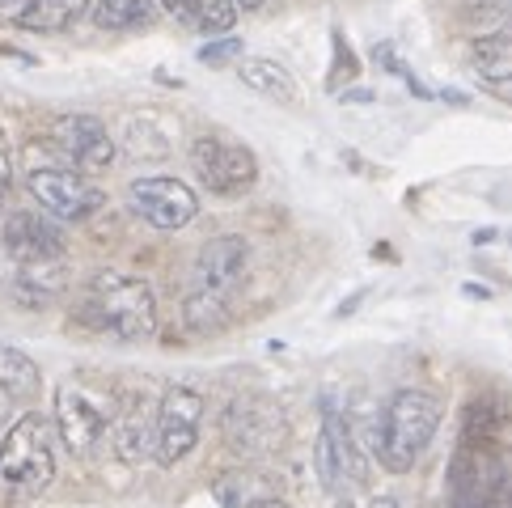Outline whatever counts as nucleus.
Here are the masks:
<instances>
[{"label":"nucleus","mask_w":512,"mask_h":508,"mask_svg":"<svg viewBox=\"0 0 512 508\" xmlns=\"http://www.w3.org/2000/svg\"><path fill=\"white\" fill-rule=\"evenodd\" d=\"M199 5H204V0H161V9H166L174 22H182V26H195Z\"/></svg>","instance_id":"obj_23"},{"label":"nucleus","mask_w":512,"mask_h":508,"mask_svg":"<svg viewBox=\"0 0 512 508\" xmlns=\"http://www.w3.org/2000/svg\"><path fill=\"white\" fill-rule=\"evenodd\" d=\"M157 0H98L94 5V26L102 30H132L153 22Z\"/></svg>","instance_id":"obj_19"},{"label":"nucleus","mask_w":512,"mask_h":508,"mask_svg":"<svg viewBox=\"0 0 512 508\" xmlns=\"http://www.w3.org/2000/svg\"><path fill=\"white\" fill-rule=\"evenodd\" d=\"M479 5L487 9V17H491V13H504V17H512V0H479Z\"/></svg>","instance_id":"obj_25"},{"label":"nucleus","mask_w":512,"mask_h":508,"mask_svg":"<svg viewBox=\"0 0 512 508\" xmlns=\"http://www.w3.org/2000/svg\"><path fill=\"white\" fill-rule=\"evenodd\" d=\"M233 5H237V9H259L263 0H233Z\"/></svg>","instance_id":"obj_29"},{"label":"nucleus","mask_w":512,"mask_h":508,"mask_svg":"<svg viewBox=\"0 0 512 508\" xmlns=\"http://www.w3.org/2000/svg\"><path fill=\"white\" fill-rule=\"evenodd\" d=\"M77 318L89 326V331L115 335V339H149L157 326V301L153 288L136 280V276H119V271H102L89 284V293L81 297Z\"/></svg>","instance_id":"obj_1"},{"label":"nucleus","mask_w":512,"mask_h":508,"mask_svg":"<svg viewBox=\"0 0 512 508\" xmlns=\"http://www.w3.org/2000/svg\"><path fill=\"white\" fill-rule=\"evenodd\" d=\"M85 9H89V0H26V9L17 13V22L26 30L51 34V30H68Z\"/></svg>","instance_id":"obj_17"},{"label":"nucleus","mask_w":512,"mask_h":508,"mask_svg":"<svg viewBox=\"0 0 512 508\" xmlns=\"http://www.w3.org/2000/svg\"><path fill=\"white\" fill-rule=\"evenodd\" d=\"M9 178H13V153H9V140H5V132H0V204H5Z\"/></svg>","instance_id":"obj_24"},{"label":"nucleus","mask_w":512,"mask_h":508,"mask_svg":"<svg viewBox=\"0 0 512 508\" xmlns=\"http://www.w3.org/2000/svg\"><path fill=\"white\" fill-rule=\"evenodd\" d=\"M111 420L115 411L98 394H89L81 386H64L56 394V432L77 458H89L102 445V437L111 432Z\"/></svg>","instance_id":"obj_9"},{"label":"nucleus","mask_w":512,"mask_h":508,"mask_svg":"<svg viewBox=\"0 0 512 508\" xmlns=\"http://www.w3.org/2000/svg\"><path fill=\"white\" fill-rule=\"evenodd\" d=\"M242 508H288L284 500H250V504H242Z\"/></svg>","instance_id":"obj_26"},{"label":"nucleus","mask_w":512,"mask_h":508,"mask_svg":"<svg viewBox=\"0 0 512 508\" xmlns=\"http://www.w3.org/2000/svg\"><path fill=\"white\" fill-rule=\"evenodd\" d=\"M26 183L39 208L56 221H85L102 208V191L72 166H34Z\"/></svg>","instance_id":"obj_6"},{"label":"nucleus","mask_w":512,"mask_h":508,"mask_svg":"<svg viewBox=\"0 0 512 508\" xmlns=\"http://www.w3.org/2000/svg\"><path fill=\"white\" fill-rule=\"evenodd\" d=\"M335 508H352V504H335Z\"/></svg>","instance_id":"obj_30"},{"label":"nucleus","mask_w":512,"mask_h":508,"mask_svg":"<svg viewBox=\"0 0 512 508\" xmlns=\"http://www.w3.org/2000/svg\"><path fill=\"white\" fill-rule=\"evenodd\" d=\"M441 398L428 390H398L386 411H381V428H377V458L390 475H407V470L419 462L441 428Z\"/></svg>","instance_id":"obj_3"},{"label":"nucleus","mask_w":512,"mask_h":508,"mask_svg":"<svg viewBox=\"0 0 512 508\" xmlns=\"http://www.w3.org/2000/svg\"><path fill=\"white\" fill-rule=\"evenodd\" d=\"M225 432H229V445L237 453H246V458H267V453H276L288 441V424L271 398H237L229 407Z\"/></svg>","instance_id":"obj_11"},{"label":"nucleus","mask_w":512,"mask_h":508,"mask_svg":"<svg viewBox=\"0 0 512 508\" xmlns=\"http://www.w3.org/2000/svg\"><path fill=\"white\" fill-rule=\"evenodd\" d=\"M0 9H13V13H22V9H26V0H0Z\"/></svg>","instance_id":"obj_28"},{"label":"nucleus","mask_w":512,"mask_h":508,"mask_svg":"<svg viewBox=\"0 0 512 508\" xmlns=\"http://www.w3.org/2000/svg\"><path fill=\"white\" fill-rule=\"evenodd\" d=\"M237 56H242V43H237V39H221V43H208L204 51H199V64L225 68V64H233Z\"/></svg>","instance_id":"obj_22"},{"label":"nucleus","mask_w":512,"mask_h":508,"mask_svg":"<svg viewBox=\"0 0 512 508\" xmlns=\"http://www.w3.org/2000/svg\"><path fill=\"white\" fill-rule=\"evenodd\" d=\"M470 60H474L479 81L496 85V89H512V17L500 30H491V34H483V39L474 43Z\"/></svg>","instance_id":"obj_15"},{"label":"nucleus","mask_w":512,"mask_h":508,"mask_svg":"<svg viewBox=\"0 0 512 508\" xmlns=\"http://www.w3.org/2000/svg\"><path fill=\"white\" fill-rule=\"evenodd\" d=\"M0 394H9V398L39 394V365L26 352L9 348V343H0Z\"/></svg>","instance_id":"obj_18"},{"label":"nucleus","mask_w":512,"mask_h":508,"mask_svg":"<svg viewBox=\"0 0 512 508\" xmlns=\"http://www.w3.org/2000/svg\"><path fill=\"white\" fill-rule=\"evenodd\" d=\"M237 77H242L254 89V94H263V98H276V102H297L301 98V89H297V81H292V72L280 68L276 60H242Z\"/></svg>","instance_id":"obj_16"},{"label":"nucleus","mask_w":512,"mask_h":508,"mask_svg":"<svg viewBox=\"0 0 512 508\" xmlns=\"http://www.w3.org/2000/svg\"><path fill=\"white\" fill-rule=\"evenodd\" d=\"M5 250L17 267L64 263V233L39 212H13L5 221Z\"/></svg>","instance_id":"obj_13"},{"label":"nucleus","mask_w":512,"mask_h":508,"mask_svg":"<svg viewBox=\"0 0 512 508\" xmlns=\"http://www.w3.org/2000/svg\"><path fill=\"white\" fill-rule=\"evenodd\" d=\"M199 424H204V394L191 386H170L166 398L157 403V445L153 458L161 466H178L199 441Z\"/></svg>","instance_id":"obj_7"},{"label":"nucleus","mask_w":512,"mask_h":508,"mask_svg":"<svg viewBox=\"0 0 512 508\" xmlns=\"http://www.w3.org/2000/svg\"><path fill=\"white\" fill-rule=\"evenodd\" d=\"M250 271V242L242 238H212L195 254L191 267V288L182 301V314L191 326H216L225 318L233 293L242 288Z\"/></svg>","instance_id":"obj_2"},{"label":"nucleus","mask_w":512,"mask_h":508,"mask_svg":"<svg viewBox=\"0 0 512 508\" xmlns=\"http://www.w3.org/2000/svg\"><path fill=\"white\" fill-rule=\"evenodd\" d=\"M191 170L216 195H242L259 178V161H254L250 149L225 136H199L191 144Z\"/></svg>","instance_id":"obj_8"},{"label":"nucleus","mask_w":512,"mask_h":508,"mask_svg":"<svg viewBox=\"0 0 512 508\" xmlns=\"http://www.w3.org/2000/svg\"><path fill=\"white\" fill-rule=\"evenodd\" d=\"M233 17H237V5H233V0H204L191 30H199V34H216V39H229Z\"/></svg>","instance_id":"obj_20"},{"label":"nucleus","mask_w":512,"mask_h":508,"mask_svg":"<svg viewBox=\"0 0 512 508\" xmlns=\"http://www.w3.org/2000/svg\"><path fill=\"white\" fill-rule=\"evenodd\" d=\"M369 508H402V504H398V500H394V496H377V500H373V504H369Z\"/></svg>","instance_id":"obj_27"},{"label":"nucleus","mask_w":512,"mask_h":508,"mask_svg":"<svg viewBox=\"0 0 512 508\" xmlns=\"http://www.w3.org/2000/svg\"><path fill=\"white\" fill-rule=\"evenodd\" d=\"M314 466L318 479L331 496H352L369 483V462L360 453V441L352 437V428L343 424L339 411L322 415V432H318V449H314Z\"/></svg>","instance_id":"obj_5"},{"label":"nucleus","mask_w":512,"mask_h":508,"mask_svg":"<svg viewBox=\"0 0 512 508\" xmlns=\"http://www.w3.org/2000/svg\"><path fill=\"white\" fill-rule=\"evenodd\" d=\"M51 140L72 170H106L115 161V140L94 115H60L51 127Z\"/></svg>","instance_id":"obj_12"},{"label":"nucleus","mask_w":512,"mask_h":508,"mask_svg":"<svg viewBox=\"0 0 512 508\" xmlns=\"http://www.w3.org/2000/svg\"><path fill=\"white\" fill-rule=\"evenodd\" d=\"M127 204H132V212L140 221H149L153 229H182L199 216V195L187 183L166 178V174L136 178V183L127 187Z\"/></svg>","instance_id":"obj_10"},{"label":"nucleus","mask_w":512,"mask_h":508,"mask_svg":"<svg viewBox=\"0 0 512 508\" xmlns=\"http://www.w3.org/2000/svg\"><path fill=\"white\" fill-rule=\"evenodd\" d=\"M457 508H512V483L504 479L500 487H491V492H479V496H462Z\"/></svg>","instance_id":"obj_21"},{"label":"nucleus","mask_w":512,"mask_h":508,"mask_svg":"<svg viewBox=\"0 0 512 508\" xmlns=\"http://www.w3.org/2000/svg\"><path fill=\"white\" fill-rule=\"evenodd\" d=\"M111 437H115V453L123 462H144L157 445V407L153 398L132 394L127 403L115 411L111 420Z\"/></svg>","instance_id":"obj_14"},{"label":"nucleus","mask_w":512,"mask_h":508,"mask_svg":"<svg viewBox=\"0 0 512 508\" xmlns=\"http://www.w3.org/2000/svg\"><path fill=\"white\" fill-rule=\"evenodd\" d=\"M56 475V428L43 415H22L0 441V487L13 496H39Z\"/></svg>","instance_id":"obj_4"}]
</instances>
